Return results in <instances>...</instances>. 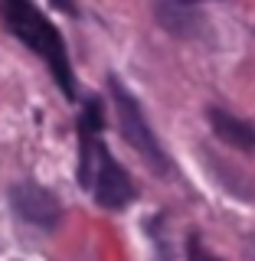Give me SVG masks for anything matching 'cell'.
I'll return each instance as SVG.
<instances>
[{
	"instance_id": "cell-7",
	"label": "cell",
	"mask_w": 255,
	"mask_h": 261,
	"mask_svg": "<svg viewBox=\"0 0 255 261\" xmlns=\"http://www.w3.org/2000/svg\"><path fill=\"white\" fill-rule=\"evenodd\" d=\"M193 261H210V258H203V255H196V251H193Z\"/></svg>"
},
{
	"instance_id": "cell-1",
	"label": "cell",
	"mask_w": 255,
	"mask_h": 261,
	"mask_svg": "<svg viewBox=\"0 0 255 261\" xmlns=\"http://www.w3.org/2000/svg\"><path fill=\"white\" fill-rule=\"evenodd\" d=\"M82 160H79V179L88 193H95V199L105 209H121L134 199V183L125 170L114 163L108 147L102 144V105L88 101L85 114H82Z\"/></svg>"
},
{
	"instance_id": "cell-2",
	"label": "cell",
	"mask_w": 255,
	"mask_h": 261,
	"mask_svg": "<svg viewBox=\"0 0 255 261\" xmlns=\"http://www.w3.org/2000/svg\"><path fill=\"white\" fill-rule=\"evenodd\" d=\"M4 13H7V27H10L36 56H43L46 65L53 69L56 82L62 85V92L69 98H76V82H72L69 56H65V43H62L59 30H56L30 0H4Z\"/></svg>"
},
{
	"instance_id": "cell-6",
	"label": "cell",
	"mask_w": 255,
	"mask_h": 261,
	"mask_svg": "<svg viewBox=\"0 0 255 261\" xmlns=\"http://www.w3.org/2000/svg\"><path fill=\"white\" fill-rule=\"evenodd\" d=\"M56 7H62V10H69V0H56Z\"/></svg>"
},
{
	"instance_id": "cell-3",
	"label": "cell",
	"mask_w": 255,
	"mask_h": 261,
	"mask_svg": "<svg viewBox=\"0 0 255 261\" xmlns=\"http://www.w3.org/2000/svg\"><path fill=\"white\" fill-rule=\"evenodd\" d=\"M111 95H114V108H118L121 130H125V137L131 141V147H134L144 160H151V167L157 170V173H167V157H164L157 137H154L151 127H147L144 114H141V108H137V101L118 85V82H111Z\"/></svg>"
},
{
	"instance_id": "cell-4",
	"label": "cell",
	"mask_w": 255,
	"mask_h": 261,
	"mask_svg": "<svg viewBox=\"0 0 255 261\" xmlns=\"http://www.w3.org/2000/svg\"><path fill=\"white\" fill-rule=\"evenodd\" d=\"M13 206L33 225L53 228L59 222V202H56V196L49 190H43V186H36V183H20L16 186L13 190Z\"/></svg>"
},
{
	"instance_id": "cell-5",
	"label": "cell",
	"mask_w": 255,
	"mask_h": 261,
	"mask_svg": "<svg viewBox=\"0 0 255 261\" xmlns=\"http://www.w3.org/2000/svg\"><path fill=\"white\" fill-rule=\"evenodd\" d=\"M210 118H213V127H216V134L223 137V141L236 144V147H245V150L255 147V127L252 124H245V121L233 118V114H226V111H213Z\"/></svg>"
}]
</instances>
